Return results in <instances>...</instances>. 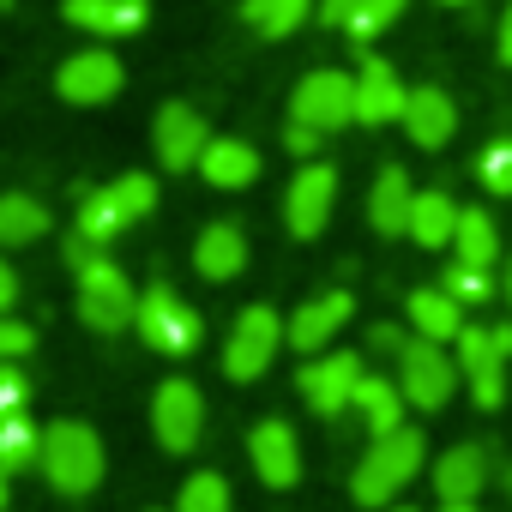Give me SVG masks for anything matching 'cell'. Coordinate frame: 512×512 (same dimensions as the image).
Returning a JSON list of instances; mask_svg holds the SVG:
<instances>
[{
	"instance_id": "obj_13",
	"label": "cell",
	"mask_w": 512,
	"mask_h": 512,
	"mask_svg": "<svg viewBox=\"0 0 512 512\" xmlns=\"http://www.w3.org/2000/svg\"><path fill=\"white\" fill-rule=\"evenodd\" d=\"M151 139H157V157H163L169 169H199V157H205V145H211V127H205V115H199L193 103H163Z\"/></svg>"
},
{
	"instance_id": "obj_4",
	"label": "cell",
	"mask_w": 512,
	"mask_h": 512,
	"mask_svg": "<svg viewBox=\"0 0 512 512\" xmlns=\"http://www.w3.org/2000/svg\"><path fill=\"white\" fill-rule=\"evenodd\" d=\"M506 356H512V326H464L458 332V374L470 380V398L482 410L506 404Z\"/></svg>"
},
{
	"instance_id": "obj_35",
	"label": "cell",
	"mask_w": 512,
	"mask_h": 512,
	"mask_svg": "<svg viewBox=\"0 0 512 512\" xmlns=\"http://www.w3.org/2000/svg\"><path fill=\"white\" fill-rule=\"evenodd\" d=\"M25 404H31V380L0 362V416H25Z\"/></svg>"
},
{
	"instance_id": "obj_25",
	"label": "cell",
	"mask_w": 512,
	"mask_h": 512,
	"mask_svg": "<svg viewBox=\"0 0 512 512\" xmlns=\"http://www.w3.org/2000/svg\"><path fill=\"white\" fill-rule=\"evenodd\" d=\"M452 241H458V266H470V272H488L500 260V229H494V217L482 205L458 211V235Z\"/></svg>"
},
{
	"instance_id": "obj_3",
	"label": "cell",
	"mask_w": 512,
	"mask_h": 512,
	"mask_svg": "<svg viewBox=\"0 0 512 512\" xmlns=\"http://www.w3.org/2000/svg\"><path fill=\"white\" fill-rule=\"evenodd\" d=\"M37 470L49 476L55 494H91L103 482V440H97V428H85V422H49Z\"/></svg>"
},
{
	"instance_id": "obj_23",
	"label": "cell",
	"mask_w": 512,
	"mask_h": 512,
	"mask_svg": "<svg viewBox=\"0 0 512 512\" xmlns=\"http://www.w3.org/2000/svg\"><path fill=\"white\" fill-rule=\"evenodd\" d=\"M350 410L362 416V428H368L374 440H380V434H392V428H404V392H398V380L362 374V386H356Z\"/></svg>"
},
{
	"instance_id": "obj_17",
	"label": "cell",
	"mask_w": 512,
	"mask_h": 512,
	"mask_svg": "<svg viewBox=\"0 0 512 512\" xmlns=\"http://www.w3.org/2000/svg\"><path fill=\"white\" fill-rule=\"evenodd\" d=\"M404 133H410V145H422V151H440L446 139H452V127H458V109H452V97L440 91V85H416L410 97H404Z\"/></svg>"
},
{
	"instance_id": "obj_27",
	"label": "cell",
	"mask_w": 512,
	"mask_h": 512,
	"mask_svg": "<svg viewBox=\"0 0 512 512\" xmlns=\"http://www.w3.org/2000/svg\"><path fill=\"white\" fill-rule=\"evenodd\" d=\"M133 217L121 211V199H115V187H103V193H85V205H79V241H91V247H109L121 229H127Z\"/></svg>"
},
{
	"instance_id": "obj_34",
	"label": "cell",
	"mask_w": 512,
	"mask_h": 512,
	"mask_svg": "<svg viewBox=\"0 0 512 512\" xmlns=\"http://www.w3.org/2000/svg\"><path fill=\"white\" fill-rule=\"evenodd\" d=\"M482 187L488 193H512V139H494L488 151H482Z\"/></svg>"
},
{
	"instance_id": "obj_43",
	"label": "cell",
	"mask_w": 512,
	"mask_h": 512,
	"mask_svg": "<svg viewBox=\"0 0 512 512\" xmlns=\"http://www.w3.org/2000/svg\"><path fill=\"white\" fill-rule=\"evenodd\" d=\"M500 488H506V500H512V464H500Z\"/></svg>"
},
{
	"instance_id": "obj_2",
	"label": "cell",
	"mask_w": 512,
	"mask_h": 512,
	"mask_svg": "<svg viewBox=\"0 0 512 512\" xmlns=\"http://www.w3.org/2000/svg\"><path fill=\"white\" fill-rule=\"evenodd\" d=\"M67 266L79 272V314H85L91 332H121V326H133L139 296H133V284L103 260L91 241H79V235L67 241Z\"/></svg>"
},
{
	"instance_id": "obj_41",
	"label": "cell",
	"mask_w": 512,
	"mask_h": 512,
	"mask_svg": "<svg viewBox=\"0 0 512 512\" xmlns=\"http://www.w3.org/2000/svg\"><path fill=\"white\" fill-rule=\"evenodd\" d=\"M13 296H19V278H13V266H7V260H0V314L13 308Z\"/></svg>"
},
{
	"instance_id": "obj_47",
	"label": "cell",
	"mask_w": 512,
	"mask_h": 512,
	"mask_svg": "<svg viewBox=\"0 0 512 512\" xmlns=\"http://www.w3.org/2000/svg\"><path fill=\"white\" fill-rule=\"evenodd\" d=\"M446 7H470V0H446Z\"/></svg>"
},
{
	"instance_id": "obj_30",
	"label": "cell",
	"mask_w": 512,
	"mask_h": 512,
	"mask_svg": "<svg viewBox=\"0 0 512 512\" xmlns=\"http://www.w3.org/2000/svg\"><path fill=\"white\" fill-rule=\"evenodd\" d=\"M43 434L31 428V416H0V476H19L25 464H37Z\"/></svg>"
},
{
	"instance_id": "obj_38",
	"label": "cell",
	"mask_w": 512,
	"mask_h": 512,
	"mask_svg": "<svg viewBox=\"0 0 512 512\" xmlns=\"http://www.w3.org/2000/svg\"><path fill=\"white\" fill-rule=\"evenodd\" d=\"M320 139H326V133H320V127H302V121H290V133H284V145H290L296 157H314Z\"/></svg>"
},
{
	"instance_id": "obj_8",
	"label": "cell",
	"mask_w": 512,
	"mask_h": 512,
	"mask_svg": "<svg viewBox=\"0 0 512 512\" xmlns=\"http://www.w3.org/2000/svg\"><path fill=\"white\" fill-rule=\"evenodd\" d=\"M290 115H296L302 127H320V133L350 127V121H356V79L338 73V67L308 73V79L296 85V97H290Z\"/></svg>"
},
{
	"instance_id": "obj_15",
	"label": "cell",
	"mask_w": 512,
	"mask_h": 512,
	"mask_svg": "<svg viewBox=\"0 0 512 512\" xmlns=\"http://www.w3.org/2000/svg\"><path fill=\"white\" fill-rule=\"evenodd\" d=\"M350 308H356V302H350L344 290H326V296H314V302H302V308L290 314L284 338H290V344H296L302 356H320V350H326V344L338 338V326L350 320Z\"/></svg>"
},
{
	"instance_id": "obj_14",
	"label": "cell",
	"mask_w": 512,
	"mask_h": 512,
	"mask_svg": "<svg viewBox=\"0 0 512 512\" xmlns=\"http://www.w3.org/2000/svg\"><path fill=\"white\" fill-rule=\"evenodd\" d=\"M247 458H253V470H260V482L266 488H296V476H302V446H296V428L290 422H260L247 434Z\"/></svg>"
},
{
	"instance_id": "obj_36",
	"label": "cell",
	"mask_w": 512,
	"mask_h": 512,
	"mask_svg": "<svg viewBox=\"0 0 512 512\" xmlns=\"http://www.w3.org/2000/svg\"><path fill=\"white\" fill-rule=\"evenodd\" d=\"M440 290H446V296H458V302H482V296H488L494 284H488V272H470V266H452Z\"/></svg>"
},
{
	"instance_id": "obj_29",
	"label": "cell",
	"mask_w": 512,
	"mask_h": 512,
	"mask_svg": "<svg viewBox=\"0 0 512 512\" xmlns=\"http://www.w3.org/2000/svg\"><path fill=\"white\" fill-rule=\"evenodd\" d=\"M49 235V211L25 193H0V247H25Z\"/></svg>"
},
{
	"instance_id": "obj_44",
	"label": "cell",
	"mask_w": 512,
	"mask_h": 512,
	"mask_svg": "<svg viewBox=\"0 0 512 512\" xmlns=\"http://www.w3.org/2000/svg\"><path fill=\"white\" fill-rule=\"evenodd\" d=\"M440 512H476V500H452V506H440Z\"/></svg>"
},
{
	"instance_id": "obj_16",
	"label": "cell",
	"mask_w": 512,
	"mask_h": 512,
	"mask_svg": "<svg viewBox=\"0 0 512 512\" xmlns=\"http://www.w3.org/2000/svg\"><path fill=\"white\" fill-rule=\"evenodd\" d=\"M404 79L392 73V61H362V73H356V121L362 127H386V121H398L404 115Z\"/></svg>"
},
{
	"instance_id": "obj_18",
	"label": "cell",
	"mask_w": 512,
	"mask_h": 512,
	"mask_svg": "<svg viewBox=\"0 0 512 512\" xmlns=\"http://www.w3.org/2000/svg\"><path fill=\"white\" fill-rule=\"evenodd\" d=\"M193 266L211 284L241 278L247 272V235H241V223H205V235L193 241Z\"/></svg>"
},
{
	"instance_id": "obj_9",
	"label": "cell",
	"mask_w": 512,
	"mask_h": 512,
	"mask_svg": "<svg viewBox=\"0 0 512 512\" xmlns=\"http://www.w3.org/2000/svg\"><path fill=\"white\" fill-rule=\"evenodd\" d=\"M151 434L163 452H193L205 434V398L193 380H163L151 398Z\"/></svg>"
},
{
	"instance_id": "obj_33",
	"label": "cell",
	"mask_w": 512,
	"mask_h": 512,
	"mask_svg": "<svg viewBox=\"0 0 512 512\" xmlns=\"http://www.w3.org/2000/svg\"><path fill=\"white\" fill-rule=\"evenodd\" d=\"M115 199H121V211L139 223V217L157 211V181H151V175H121V181H115Z\"/></svg>"
},
{
	"instance_id": "obj_21",
	"label": "cell",
	"mask_w": 512,
	"mask_h": 512,
	"mask_svg": "<svg viewBox=\"0 0 512 512\" xmlns=\"http://www.w3.org/2000/svg\"><path fill=\"white\" fill-rule=\"evenodd\" d=\"M488 452L482 446H452L440 464H434V494H440V506H452V500H476L482 488H488Z\"/></svg>"
},
{
	"instance_id": "obj_11",
	"label": "cell",
	"mask_w": 512,
	"mask_h": 512,
	"mask_svg": "<svg viewBox=\"0 0 512 512\" xmlns=\"http://www.w3.org/2000/svg\"><path fill=\"white\" fill-rule=\"evenodd\" d=\"M121 85H127V73H121V61H115L109 49L67 55V61H61V73H55V91H61V103H79V109H91V103H109Z\"/></svg>"
},
{
	"instance_id": "obj_42",
	"label": "cell",
	"mask_w": 512,
	"mask_h": 512,
	"mask_svg": "<svg viewBox=\"0 0 512 512\" xmlns=\"http://www.w3.org/2000/svg\"><path fill=\"white\" fill-rule=\"evenodd\" d=\"M500 61L512 67V0H506V19H500Z\"/></svg>"
},
{
	"instance_id": "obj_19",
	"label": "cell",
	"mask_w": 512,
	"mask_h": 512,
	"mask_svg": "<svg viewBox=\"0 0 512 512\" xmlns=\"http://www.w3.org/2000/svg\"><path fill=\"white\" fill-rule=\"evenodd\" d=\"M61 19L91 37H133L145 31V0H61Z\"/></svg>"
},
{
	"instance_id": "obj_26",
	"label": "cell",
	"mask_w": 512,
	"mask_h": 512,
	"mask_svg": "<svg viewBox=\"0 0 512 512\" xmlns=\"http://www.w3.org/2000/svg\"><path fill=\"white\" fill-rule=\"evenodd\" d=\"M452 235H458V205H452V193H440V187L416 193V205H410V241H416V247H446Z\"/></svg>"
},
{
	"instance_id": "obj_28",
	"label": "cell",
	"mask_w": 512,
	"mask_h": 512,
	"mask_svg": "<svg viewBox=\"0 0 512 512\" xmlns=\"http://www.w3.org/2000/svg\"><path fill=\"white\" fill-rule=\"evenodd\" d=\"M314 13V0H241V19H247V31H260V37H290V31H302V19Z\"/></svg>"
},
{
	"instance_id": "obj_12",
	"label": "cell",
	"mask_w": 512,
	"mask_h": 512,
	"mask_svg": "<svg viewBox=\"0 0 512 512\" xmlns=\"http://www.w3.org/2000/svg\"><path fill=\"white\" fill-rule=\"evenodd\" d=\"M296 386H302V398H308L320 416H338V410H350V398H356V386H362V356H350V350H338V356H308V368L296 374Z\"/></svg>"
},
{
	"instance_id": "obj_22",
	"label": "cell",
	"mask_w": 512,
	"mask_h": 512,
	"mask_svg": "<svg viewBox=\"0 0 512 512\" xmlns=\"http://www.w3.org/2000/svg\"><path fill=\"white\" fill-rule=\"evenodd\" d=\"M410 205H416L410 175H404L398 163H386L380 181H374V193H368V223H374L380 235H410Z\"/></svg>"
},
{
	"instance_id": "obj_32",
	"label": "cell",
	"mask_w": 512,
	"mask_h": 512,
	"mask_svg": "<svg viewBox=\"0 0 512 512\" xmlns=\"http://www.w3.org/2000/svg\"><path fill=\"white\" fill-rule=\"evenodd\" d=\"M404 7H410V0H362V13L350 19V37H356V43L380 37V31H386V25H392V19H398Z\"/></svg>"
},
{
	"instance_id": "obj_10",
	"label": "cell",
	"mask_w": 512,
	"mask_h": 512,
	"mask_svg": "<svg viewBox=\"0 0 512 512\" xmlns=\"http://www.w3.org/2000/svg\"><path fill=\"white\" fill-rule=\"evenodd\" d=\"M332 205H338V169L332 163H302L296 181H290V199H284L290 235L296 241H314L332 223Z\"/></svg>"
},
{
	"instance_id": "obj_31",
	"label": "cell",
	"mask_w": 512,
	"mask_h": 512,
	"mask_svg": "<svg viewBox=\"0 0 512 512\" xmlns=\"http://www.w3.org/2000/svg\"><path fill=\"white\" fill-rule=\"evenodd\" d=\"M175 512H229V482H223L217 470H193V476L181 482Z\"/></svg>"
},
{
	"instance_id": "obj_48",
	"label": "cell",
	"mask_w": 512,
	"mask_h": 512,
	"mask_svg": "<svg viewBox=\"0 0 512 512\" xmlns=\"http://www.w3.org/2000/svg\"><path fill=\"white\" fill-rule=\"evenodd\" d=\"M0 7H13V0H0Z\"/></svg>"
},
{
	"instance_id": "obj_5",
	"label": "cell",
	"mask_w": 512,
	"mask_h": 512,
	"mask_svg": "<svg viewBox=\"0 0 512 512\" xmlns=\"http://www.w3.org/2000/svg\"><path fill=\"white\" fill-rule=\"evenodd\" d=\"M284 326H290V320H284L278 308H266V302L241 308V320L229 326V344H223V374H229V380H260V374L272 368L278 344H290Z\"/></svg>"
},
{
	"instance_id": "obj_40",
	"label": "cell",
	"mask_w": 512,
	"mask_h": 512,
	"mask_svg": "<svg viewBox=\"0 0 512 512\" xmlns=\"http://www.w3.org/2000/svg\"><path fill=\"white\" fill-rule=\"evenodd\" d=\"M356 13H362V0H320V19H326V25H344V31H350Z\"/></svg>"
},
{
	"instance_id": "obj_39",
	"label": "cell",
	"mask_w": 512,
	"mask_h": 512,
	"mask_svg": "<svg viewBox=\"0 0 512 512\" xmlns=\"http://www.w3.org/2000/svg\"><path fill=\"white\" fill-rule=\"evenodd\" d=\"M404 344H410L404 326H374V332H368V350H380V356H398Z\"/></svg>"
},
{
	"instance_id": "obj_37",
	"label": "cell",
	"mask_w": 512,
	"mask_h": 512,
	"mask_svg": "<svg viewBox=\"0 0 512 512\" xmlns=\"http://www.w3.org/2000/svg\"><path fill=\"white\" fill-rule=\"evenodd\" d=\"M31 344H37V332H31L25 320H7V314H0V362L31 356Z\"/></svg>"
},
{
	"instance_id": "obj_20",
	"label": "cell",
	"mask_w": 512,
	"mask_h": 512,
	"mask_svg": "<svg viewBox=\"0 0 512 512\" xmlns=\"http://www.w3.org/2000/svg\"><path fill=\"white\" fill-rule=\"evenodd\" d=\"M404 320H410V332L428 338V344H458V332H464V302L446 296V290H410Z\"/></svg>"
},
{
	"instance_id": "obj_1",
	"label": "cell",
	"mask_w": 512,
	"mask_h": 512,
	"mask_svg": "<svg viewBox=\"0 0 512 512\" xmlns=\"http://www.w3.org/2000/svg\"><path fill=\"white\" fill-rule=\"evenodd\" d=\"M422 458H428V446H422V428H392V434H380L368 452H362V464H356V476H350V494H356V506H392L410 482H416V470H422Z\"/></svg>"
},
{
	"instance_id": "obj_24",
	"label": "cell",
	"mask_w": 512,
	"mask_h": 512,
	"mask_svg": "<svg viewBox=\"0 0 512 512\" xmlns=\"http://www.w3.org/2000/svg\"><path fill=\"white\" fill-rule=\"evenodd\" d=\"M199 175L211 187H247L253 175H260V151L241 145V139H211L205 157H199Z\"/></svg>"
},
{
	"instance_id": "obj_7",
	"label": "cell",
	"mask_w": 512,
	"mask_h": 512,
	"mask_svg": "<svg viewBox=\"0 0 512 512\" xmlns=\"http://www.w3.org/2000/svg\"><path fill=\"white\" fill-rule=\"evenodd\" d=\"M452 386H458V362H452L440 344L410 338V344L398 350V392H404V404H416V410H440V404L452 398Z\"/></svg>"
},
{
	"instance_id": "obj_46",
	"label": "cell",
	"mask_w": 512,
	"mask_h": 512,
	"mask_svg": "<svg viewBox=\"0 0 512 512\" xmlns=\"http://www.w3.org/2000/svg\"><path fill=\"white\" fill-rule=\"evenodd\" d=\"M386 512H416V506H386Z\"/></svg>"
},
{
	"instance_id": "obj_6",
	"label": "cell",
	"mask_w": 512,
	"mask_h": 512,
	"mask_svg": "<svg viewBox=\"0 0 512 512\" xmlns=\"http://www.w3.org/2000/svg\"><path fill=\"white\" fill-rule=\"evenodd\" d=\"M133 326H139V338H145L151 350H163V356H187V350L199 344V314H193L169 284H151V290L139 296Z\"/></svg>"
},
{
	"instance_id": "obj_45",
	"label": "cell",
	"mask_w": 512,
	"mask_h": 512,
	"mask_svg": "<svg viewBox=\"0 0 512 512\" xmlns=\"http://www.w3.org/2000/svg\"><path fill=\"white\" fill-rule=\"evenodd\" d=\"M0 512H7V476H0Z\"/></svg>"
}]
</instances>
